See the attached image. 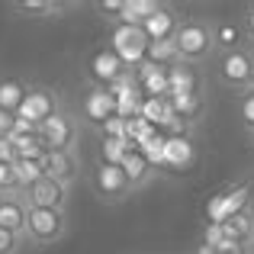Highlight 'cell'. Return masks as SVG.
<instances>
[{"mask_svg": "<svg viewBox=\"0 0 254 254\" xmlns=\"http://www.w3.org/2000/svg\"><path fill=\"white\" fill-rule=\"evenodd\" d=\"M26 212H29V206H26L23 193H0V229L23 238Z\"/></svg>", "mask_w": 254, "mask_h": 254, "instance_id": "17", "label": "cell"}, {"mask_svg": "<svg viewBox=\"0 0 254 254\" xmlns=\"http://www.w3.org/2000/svg\"><path fill=\"white\" fill-rule=\"evenodd\" d=\"M68 209H29L26 212V229L23 242L32 248H49V245L62 242L68 235Z\"/></svg>", "mask_w": 254, "mask_h": 254, "instance_id": "2", "label": "cell"}, {"mask_svg": "<svg viewBox=\"0 0 254 254\" xmlns=\"http://www.w3.org/2000/svg\"><path fill=\"white\" fill-rule=\"evenodd\" d=\"M90 187H93V193H97L103 203H126V199L132 196V187H129V180H126V174L119 164H103V161H97L93 164V171H90Z\"/></svg>", "mask_w": 254, "mask_h": 254, "instance_id": "6", "label": "cell"}, {"mask_svg": "<svg viewBox=\"0 0 254 254\" xmlns=\"http://www.w3.org/2000/svg\"><path fill=\"white\" fill-rule=\"evenodd\" d=\"M222 238H225L222 225H219V222H206V229H203V238H199V242H203V245H209V248H216V245L222 242Z\"/></svg>", "mask_w": 254, "mask_h": 254, "instance_id": "33", "label": "cell"}, {"mask_svg": "<svg viewBox=\"0 0 254 254\" xmlns=\"http://www.w3.org/2000/svg\"><path fill=\"white\" fill-rule=\"evenodd\" d=\"M174 49H177L180 62H190V64H203L209 55H216L209 19L184 16L180 26H177V36H174Z\"/></svg>", "mask_w": 254, "mask_h": 254, "instance_id": "1", "label": "cell"}, {"mask_svg": "<svg viewBox=\"0 0 254 254\" xmlns=\"http://www.w3.org/2000/svg\"><path fill=\"white\" fill-rule=\"evenodd\" d=\"M26 90H29V84H23L19 77H6V81H0V110H6L10 116H16Z\"/></svg>", "mask_w": 254, "mask_h": 254, "instance_id": "22", "label": "cell"}, {"mask_svg": "<svg viewBox=\"0 0 254 254\" xmlns=\"http://www.w3.org/2000/svg\"><path fill=\"white\" fill-rule=\"evenodd\" d=\"M216 77L222 87L235 93H245L251 87V64H248V45L238 49H225L216 52Z\"/></svg>", "mask_w": 254, "mask_h": 254, "instance_id": "4", "label": "cell"}, {"mask_svg": "<svg viewBox=\"0 0 254 254\" xmlns=\"http://www.w3.org/2000/svg\"><path fill=\"white\" fill-rule=\"evenodd\" d=\"M58 110H62V93H58L55 87L29 84V90H26L23 103H19V110H16V119H26V123L39 126L49 116H55Z\"/></svg>", "mask_w": 254, "mask_h": 254, "instance_id": "5", "label": "cell"}, {"mask_svg": "<svg viewBox=\"0 0 254 254\" xmlns=\"http://www.w3.org/2000/svg\"><path fill=\"white\" fill-rule=\"evenodd\" d=\"M158 0H123V13H119L116 23H126V26H142L145 19L155 13Z\"/></svg>", "mask_w": 254, "mask_h": 254, "instance_id": "23", "label": "cell"}, {"mask_svg": "<svg viewBox=\"0 0 254 254\" xmlns=\"http://www.w3.org/2000/svg\"><path fill=\"white\" fill-rule=\"evenodd\" d=\"M39 138H42L45 151H77V138H81V119L71 110H58L45 123H39Z\"/></svg>", "mask_w": 254, "mask_h": 254, "instance_id": "3", "label": "cell"}, {"mask_svg": "<svg viewBox=\"0 0 254 254\" xmlns=\"http://www.w3.org/2000/svg\"><path fill=\"white\" fill-rule=\"evenodd\" d=\"M219 225H222L225 238H235V242L251 245V248H254V209H251V206H248V209L232 212V216H225Z\"/></svg>", "mask_w": 254, "mask_h": 254, "instance_id": "19", "label": "cell"}, {"mask_svg": "<svg viewBox=\"0 0 254 254\" xmlns=\"http://www.w3.org/2000/svg\"><path fill=\"white\" fill-rule=\"evenodd\" d=\"M116 116V100L106 93V87H90L81 100V119L90 129H100L106 119Z\"/></svg>", "mask_w": 254, "mask_h": 254, "instance_id": "10", "label": "cell"}, {"mask_svg": "<svg viewBox=\"0 0 254 254\" xmlns=\"http://www.w3.org/2000/svg\"><path fill=\"white\" fill-rule=\"evenodd\" d=\"M42 174L52 180H58V184L71 187L77 180V174H81V161H77V151H45L42 161Z\"/></svg>", "mask_w": 254, "mask_h": 254, "instance_id": "13", "label": "cell"}, {"mask_svg": "<svg viewBox=\"0 0 254 254\" xmlns=\"http://www.w3.org/2000/svg\"><path fill=\"white\" fill-rule=\"evenodd\" d=\"M97 10H100V13H106V16L116 23L119 13H123V0H103V3H97Z\"/></svg>", "mask_w": 254, "mask_h": 254, "instance_id": "34", "label": "cell"}, {"mask_svg": "<svg viewBox=\"0 0 254 254\" xmlns=\"http://www.w3.org/2000/svg\"><path fill=\"white\" fill-rule=\"evenodd\" d=\"M216 254H254V248L251 245L235 242V238H222V242L216 245Z\"/></svg>", "mask_w": 254, "mask_h": 254, "instance_id": "32", "label": "cell"}, {"mask_svg": "<svg viewBox=\"0 0 254 254\" xmlns=\"http://www.w3.org/2000/svg\"><path fill=\"white\" fill-rule=\"evenodd\" d=\"M193 161V138L190 132H171L164 135V171H184Z\"/></svg>", "mask_w": 254, "mask_h": 254, "instance_id": "16", "label": "cell"}, {"mask_svg": "<svg viewBox=\"0 0 254 254\" xmlns=\"http://www.w3.org/2000/svg\"><path fill=\"white\" fill-rule=\"evenodd\" d=\"M168 106L174 113L177 129L190 132L193 126L203 119V113H206V97H203V93H180V97H168Z\"/></svg>", "mask_w": 254, "mask_h": 254, "instance_id": "12", "label": "cell"}, {"mask_svg": "<svg viewBox=\"0 0 254 254\" xmlns=\"http://www.w3.org/2000/svg\"><path fill=\"white\" fill-rule=\"evenodd\" d=\"M248 138H251V145H254V132H248Z\"/></svg>", "mask_w": 254, "mask_h": 254, "instance_id": "39", "label": "cell"}, {"mask_svg": "<svg viewBox=\"0 0 254 254\" xmlns=\"http://www.w3.org/2000/svg\"><path fill=\"white\" fill-rule=\"evenodd\" d=\"M26 248V242L19 235H13V232H6V229H0V254H19Z\"/></svg>", "mask_w": 254, "mask_h": 254, "instance_id": "29", "label": "cell"}, {"mask_svg": "<svg viewBox=\"0 0 254 254\" xmlns=\"http://www.w3.org/2000/svg\"><path fill=\"white\" fill-rule=\"evenodd\" d=\"M238 119H242L245 132H254V90L251 87L245 93H238Z\"/></svg>", "mask_w": 254, "mask_h": 254, "instance_id": "27", "label": "cell"}, {"mask_svg": "<svg viewBox=\"0 0 254 254\" xmlns=\"http://www.w3.org/2000/svg\"><path fill=\"white\" fill-rule=\"evenodd\" d=\"M119 168H123V174H126V180H129V187H132V193L135 190H142V187H148L151 180H155V168L148 164V158L142 155L138 148H129L123 155V161H119Z\"/></svg>", "mask_w": 254, "mask_h": 254, "instance_id": "18", "label": "cell"}, {"mask_svg": "<svg viewBox=\"0 0 254 254\" xmlns=\"http://www.w3.org/2000/svg\"><path fill=\"white\" fill-rule=\"evenodd\" d=\"M190 254H216V248H209V245H203V242H199L196 248H190Z\"/></svg>", "mask_w": 254, "mask_h": 254, "instance_id": "37", "label": "cell"}, {"mask_svg": "<svg viewBox=\"0 0 254 254\" xmlns=\"http://www.w3.org/2000/svg\"><path fill=\"white\" fill-rule=\"evenodd\" d=\"M110 49L119 55V62L126 68H135L138 62L145 58V49H148V39L138 26H126V23H113L110 26Z\"/></svg>", "mask_w": 254, "mask_h": 254, "instance_id": "7", "label": "cell"}, {"mask_svg": "<svg viewBox=\"0 0 254 254\" xmlns=\"http://www.w3.org/2000/svg\"><path fill=\"white\" fill-rule=\"evenodd\" d=\"M0 193H19L16 174H13V164H0Z\"/></svg>", "mask_w": 254, "mask_h": 254, "instance_id": "31", "label": "cell"}, {"mask_svg": "<svg viewBox=\"0 0 254 254\" xmlns=\"http://www.w3.org/2000/svg\"><path fill=\"white\" fill-rule=\"evenodd\" d=\"M16 161V151H13L10 135H0V164H13Z\"/></svg>", "mask_w": 254, "mask_h": 254, "instance_id": "35", "label": "cell"}, {"mask_svg": "<svg viewBox=\"0 0 254 254\" xmlns=\"http://www.w3.org/2000/svg\"><path fill=\"white\" fill-rule=\"evenodd\" d=\"M142 62L155 64V68H164V71H168L171 64H177L180 58H177V49H174V39H171V42H148Z\"/></svg>", "mask_w": 254, "mask_h": 254, "instance_id": "24", "label": "cell"}, {"mask_svg": "<svg viewBox=\"0 0 254 254\" xmlns=\"http://www.w3.org/2000/svg\"><path fill=\"white\" fill-rule=\"evenodd\" d=\"M126 71V64L119 62V55L106 45V49L93 52V58L87 62V77L93 81V87H110L113 81H119Z\"/></svg>", "mask_w": 254, "mask_h": 254, "instance_id": "11", "label": "cell"}, {"mask_svg": "<svg viewBox=\"0 0 254 254\" xmlns=\"http://www.w3.org/2000/svg\"><path fill=\"white\" fill-rule=\"evenodd\" d=\"M242 36H245V45H254V3H248L242 10Z\"/></svg>", "mask_w": 254, "mask_h": 254, "instance_id": "30", "label": "cell"}, {"mask_svg": "<svg viewBox=\"0 0 254 254\" xmlns=\"http://www.w3.org/2000/svg\"><path fill=\"white\" fill-rule=\"evenodd\" d=\"M129 148L132 145L126 142V138H103V145H100V161L103 164H119Z\"/></svg>", "mask_w": 254, "mask_h": 254, "instance_id": "26", "label": "cell"}, {"mask_svg": "<svg viewBox=\"0 0 254 254\" xmlns=\"http://www.w3.org/2000/svg\"><path fill=\"white\" fill-rule=\"evenodd\" d=\"M23 199H26L29 209H68L71 187L58 184V180H52V177H42L23 193Z\"/></svg>", "mask_w": 254, "mask_h": 254, "instance_id": "8", "label": "cell"}, {"mask_svg": "<svg viewBox=\"0 0 254 254\" xmlns=\"http://www.w3.org/2000/svg\"><path fill=\"white\" fill-rule=\"evenodd\" d=\"M248 64H251V90H254V45H248Z\"/></svg>", "mask_w": 254, "mask_h": 254, "instance_id": "38", "label": "cell"}, {"mask_svg": "<svg viewBox=\"0 0 254 254\" xmlns=\"http://www.w3.org/2000/svg\"><path fill=\"white\" fill-rule=\"evenodd\" d=\"M168 97H180V93H203V74L199 64L177 62L168 68Z\"/></svg>", "mask_w": 254, "mask_h": 254, "instance_id": "15", "label": "cell"}, {"mask_svg": "<svg viewBox=\"0 0 254 254\" xmlns=\"http://www.w3.org/2000/svg\"><path fill=\"white\" fill-rule=\"evenodd\" d=\"M248 206H251V187L235 184V187H229V190H222L209 203V222H222L225 216H232V212H238V209H248Z\"/></svg>", "mask_w": 254, "mask_h": 254, "instance_id": "14", "label": "cell"}, {"mask_svg": "<svg viewBox=\"0 0 254 254\" xmlns=\"http://www.w3.org/2000/svg\"><path fill=\"white\" fill-rule=\"evenodd\" d=\"M180 13H177V6H171V3H158L155 6V13H151L148 19H145L138 29L145 32V39L148 42H171L174 36H177V26H180Z\"/></svg>", "mask_w": 254, "mask_h": 254, "instance_id": "9", "label": "cell"}, {"mask_svg": "<svg viewBox=\"0 0 254 254\" xmlns=\"http://www.w3.org/2000/svg\"><path fill=\"white\" fill-rule=\"evenodd\" d=\"M10 126H13V116L6 110H0V135H6V132H10Z\"/></svg>", "mask_w": 254, "mask_h": 254, "instance_id": "36", "label": "cell"}, {"mask_svg": "<svg viewBox=\"0 0 254 254\" xmlns=\"http://www.w3.org/2000/svg\"><path fill=\"white\" fill-rule=\"evenodd\" d=\"M209 29H212V45H216V52H225V49H238V45H245L242 26H238L235 19H216V23H209Z\"/></svg>", "mask_w": 254, "mask_h": 254, "instance_id": "21", "label": "cell"}, {"mask_svg": "<svg viewBox=\"0 0 254 254\" xmlns=\"http://www.w3.org/2000/svg\"><path fill=\"white\" fill-rule=\"evenodd\" d=\"M97 132H100V138H126V119L113 116V119H106Z\"/></svg>", "mask_w": 254, "mask_h": 254, "instance_id": "28", "label": "cell"}, {"mask_svg": "<svg viewBox=\"0 0 254 254\" xmlns=\"http://www.w3.org/2000/svg\"><path fill=\"white\" fill-rule=\"evenodd\" d=\"M13 13L19 16H29V19H58L62 13H68V3H55V0H13L10 3Z\"/></svg>", "mask_w": 254, "mask_h": 254, "instance_id": "20", "label": "cell"}, {"mask_svg": "<svg viewBox=\"0 0 254 254\" xmlns=\"http://www.w3.org/2000/svg\"><path fill=\"white\" fill-rule=\"evenodd\" d=\"M13 174H16V184H19V193H26L36 180H42V164L39 161H26V158H16L13 161Z\"/></svg>", "mask_w": 254, "mask_h": 254, "instance_id": "25", "label": "cell"}]
</instances>
